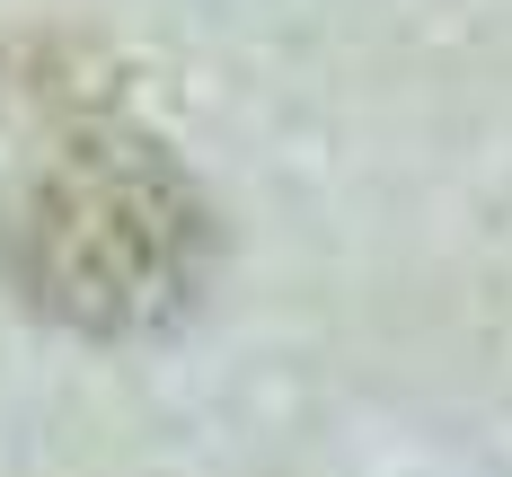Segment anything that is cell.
Instances as JSON below:
<instances>
[{
    "label": "cell",
    "mask_w": 512,
    "mask_h": 477,
    "mask_svg": "<svg viewBox=\"0 0 512 477\" xmlns=\"http://www.w3.org/2000/svg\"><path fill=\"white\" fill-rule=\"evenodd\" d=\"M212 212L186 168L133 133H71L0 204V274L36 318L151 336L204 292Z\"/></svg>",
    "instance_id": "6da1fadb"
}]
</instances>
